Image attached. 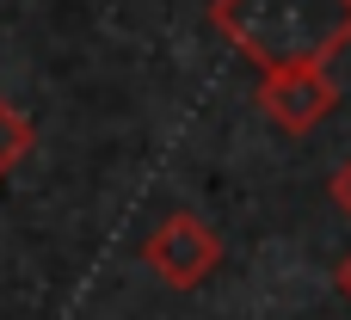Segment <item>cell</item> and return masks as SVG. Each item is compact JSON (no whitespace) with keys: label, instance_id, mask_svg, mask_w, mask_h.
<instances>
[{"label":"cell","instance_id":"5b68a950","mask_svg":"<svg viewBox=\"0 0 351 320\" xmlns=\"http://www.w3.org/2000/svg\"><path fill=\"white\" fill-rule=\"evenodd\" d=\"M327 191H333V204H339V210L351 216V160L339 167V173H333V185H327Z\"/></svg>","mask_w":351,"mask_h":320},{"label":"cell","instance_id":"8992f818","mask_svg":"<svg viewBox=\"0 0 351 320\" xmlns=\"http://www.w3.org/2000/svg\"><path fill=\"white\" fill-rule=\"evenodd\" d=\"M333 284H339V296H346V302H351V253H346V259H339V271H333Z\"/></svg>","mask_w":351,"mask_h":320},{"label":"cell","instance_id":"7a4b0ae2","mask_svg":"<svg viewBox=\"0 0 351 320\" xmlns=\"http://www.w3.org/2000/svg\"><path fill=\"white\" fill-rule=\"evenodd\" d=\"M142 265H148L154 278H167L173 290H197L204 278H216V265H222V241H216V228H210L204 216L173 210V216L142 241Z\"/></svg>","mask_w":351,"mask_h":320},{"label":"cell","instance_id":"6da1fadb","mask_svg":"<svg viewBox=\"0 0 351 320\" xmlns=\"http://www.w3.org/2000/svg\"><path fill=\"white\" fill-rule=\"evenodd\" d=\"M210 25L259 74L327 68L351 43V0H210Z\"/></svg>","mask_w":351,"mask_h":320},{"label":"cell","instance_id":"3957f363","mask_svg":"<svg viewBox=\"0 0 351 320\" xmlns=\"http://www.w3.org/2000/svg\"><path fill=\"white\" fill-rule=\"evenodd\" d=\"M339 105V86L327 68H284V74H259V111L284 130V136H308L327 111Z\"/></svg>","mask_w":351,"mask_h":320},{"label":"cell","instance_id":"277c9868","mask_svg":"<svg viewBox=\"0 0 351 320\" xmlns=\"http://www.w3.org/2000/svg\"><path fill=\"white\" fill-rule=\"evenodd\" d=\"M31 148H37V130H31V117H25V111H19V105L0 93V179H6V173L25 160Z\"/></svg>","mask_w":351,"mask_h":320}]
</instances>
